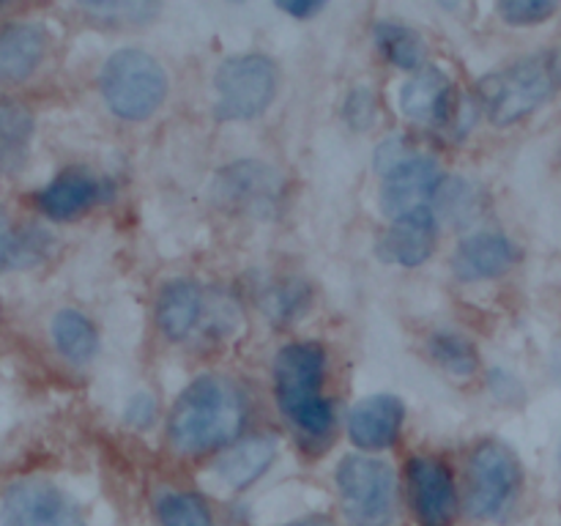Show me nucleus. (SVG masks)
Segmentation results:
<instances>
[{"mask_svg":"<svg viewBox=\"0 0 561 526\" xmlns=\"http://www.w3.org/2000/svg\"><path fill=\"white\" fill-rule=\"evenodd\" d=\"M203 316V294L192 279H173L157 301V323L170 340H184L195 332Z\"/></svg>","mask_w":561,"mask_h":526,"instance_id":"a211bd4d","label":"nucleus"},{"mask_svg":"<svg viewBox=\"0 0 561 526\" xmlns=\"http://www.w3.org/2000/svg\"><path fill=\"white\" fill-rule=\"evenodd\" d=\"M307 299V285L294 283V285H285L283 290H274V299L268 301V312H277V316L288 318L290 312H299L305 307Z\"/></svg>","mask_w":561,"mask_h":526,"instance_id":"cd10ccee","label":"nucleus"},{"mask_svg":"<svg viewBox=\"0 0 561 526\" xmlns=\"http://www.w3.org/2000/svg\"><path fill=\"white\" fill-rule=\"evenodd\" d=\"M524 482L518 458L502 442H482L469 458V513L474 518H496L515 502Z\"/></svg>","mask_w":561,"mask_h":526,"instance_id":"0eeeda50","label":"nucleus"},{"mask_svg":"<svg viewBox=\"0 0 561 526\" xmlns=\"http://www.w3.org/2000/svg\"><path fill=\"white\" fill-rule=\"evenodd\" d=\"M247 403L241 389L228 376L195 378L170 411L168 433L175 449L201 455L233 442L244 425Z\"/></svg>","mask_w":561,"mask_h":526,"instance_id":"f257e3e1","label":"nucleus"},{"mask_svg":"<svg viewBox=\"0 0 561 526\" xmlns=\"http://www.w3.org/2000/svg\"><path fill=\"white\" fill-rule=\"evenodd\" d=\"M411 502L425 526H447L455 513V480L453 471L436 458L409 460Z\"/></svg>","mask_w":561,"mask_h":526,"instance_id":"ddd939ff","label":"nucleus"},{"mask_svg":"<svg viewBox=\"0 0 561 526\" xmlns=\"http://www.w3.org/2000/svg\"><path fill=\"white\" fill-rule=\"evenodd\" d=\"M405 405L398 395H370L348 411V436L362 449H387L398 442Z\"/></svg>","mask_w":561,"mask_h":526,"instance_id":"4468645a","label":"nucleus"},{"mask_svg":"<svg viewBox=\"0 0 561 526\" xmlns=\"http://www.w3.org/2000/svg\"><path fill=\"white\" fill-rule=\"evenodd\" d=\"M557 11L553 0H507L499 5V14L513 25H535V22L548 20Z\"/></svg>","mask_w":561,"mask_h":526,"instance_id":"bb28decb","label":"nucleus"},{"mask_svg":"<svg viewBox=\"0 0 561 526\" xmlns=\"http://www.w3.org/2000/svg\"><path fill=\"white\" fill-rule=\"evenodd\" d=\"M327 354L318 343H290L274 359V392L283 414L307 436L332 427V403L321 395Z\"/></svg>","mask_w":561,"mask_h":526,"instance_id":"7ed1b4c3","label":"nucleus"},{"mask_svg":"<svg viewBox=\"0 0 561 526\" xmlns=\"http://www.w3.org/2000/svg\"><path fill=\"white\" fill-rule=\"evenodd\" d=\"M0 526H88L69 493L49 480H16L3 493Z\"/></svg>","mask_w":561,"mask_h":526,"instance_id":"6e6552de","label":"nucleus"},{"mask_svg":"<svg viewBox=\"0 0 561 526\" xmlns=\"http://www.w3.org/2000/svg\"><path fill=\"white\" fill-rule=\"evenodd\" d=\"M337 491L351 526H392L398 482L387 460L345 455L337 466Z\"/></svg>","mask_w":561,"mask_h":526,"instance_id":"39448f33","label":"nucleus"},{"mask_svg":"<svg viewBox=\"0 0 561 526\" xmlns=\"http://www.w3.org/2000/svg\"><path fill=\"white\" fill-rule=\"evenodd\" d=\"M153 416H157V400H153V395H135L129 400V405H126V422L135 427H148L153 422Z\"/></svg>","mask_w":561,"mask_h":526,"instance_id":"c85d7f7f","label":"nucleus"},{"mask_svg":"<svg viewBox=\"0 0 561 526\" xmlns=\"http://www.w3.org/2000/svg\"><path fill=\"white\" fill-rule=\"evenodd\" d=\"M561 88V49H540L507 69L482 77L477 85L482 110L496 126H513L557 96Z\"/></svg>","mask_w":561,"mask_h":526,"instance_id":"f03ea898","label":"nucleus"},{"mask_svg":"<svg viewBox=\"0 0 561 526\" xmlns=\"http://www.w3.org/2000/svg\"><path fill=\"white\" fill-rule=\"evenodd\" d=\"M47 53V33L36 22H9L0 27V82H22Z\"/></svg>","mask_w":561,"mask_h":526,"instance_id":"f3484780","label":"nucleus"},{"mask_svg":"<svg viewBox=\"0 0 561 526\" xmlns=\"http://www.w3.org/2000/svg\"><path fill=\"white\" fill-rule=\"evenodd\" d=\"M376 44L389 60H392L398 69L405 71H420L425 66V38L409 25H400V22H378L376 25Z\"/></svg>","mask_w":561,"mask_h":526,"instance_id":"4be33fe9","label":"nucleus"},{"mask_svg":"<svg viewBox=\"0 0 561 526\" xmlns=\"http://www.w3.org/2000/svg\"><path fill=\"white\" fill-rule=\"evenodd\" d=\"M285 526H334L332 521L323 518V515H310V518H299L294 524H285Z\"/></svg>","mask_w":561,"mask_h":526,"instance_id":"7c9ffc66","label":"nucleus"},{"mask_svg":"<svg viewBox=\"0 0 561 526\" xmlns=\"http://www.w3.org/2000/svg\"><path fill=\"white\" fill-rule=\"evenodd\" d=\"M49 250H53V236L42 228L0 233V272L36 266L49 255Z\"/></svg>","mask_w":561,"mask_h":526,"instance_id":"5701e85b","label":"nucleus"},{"mask_svg":"<svg viewBox=\"0 0 561 526\" xmlns=\"http://www.w3.org/2000/svg\"><path fill=\"white\" fill-rule=\"evenodd\" d=\"M449 104H453V80L438 66H422L400 91V110L414 124L442 126L449 118Z\"/></svg>","mask_w":561,"mask_h":526,"instance_id":"dca6fc26","label":"nucleus"},{"mask_svg":"<svg viewBox=\"0 0 561 526\" xmlns=\"http://www.w3.org/2000/svg\"><path fill=\"white\" fill-rule=\"evenodd\" d=\"M107 195V184L96 175H91L88 170H64L60 175H55L47 186L36 195V206L42 208L44 217L58 219V222H66V219L80 217L82 211L99 203Z\"/></svg>","mask_w":561,"mask_h":526,"instance_id":"2eb2a0df","label":"nucleus"},{"mask_svg":"<svg viewBox=\"0 0 561 526\" xmlns=\"http://www.w3.org/2000/svg\"><path fill=\"white\" fill-rule=\"evenodd\" d=\"M33 115L22 102L0 96V173H16L27 162Z\"/></svg>","mask_w":561,"mask_h":526,"instance_id":"6ab92c4d","label":"nucleus"},{"mask_svg":"<svg viewBox=\"0 0 561 526\" xmlns=\"http://www.w3.org/2000/svg\"><path fill=\"white\" fill-rule=\"evenodd\" d=\"M279 9L288 11L290 16H299V20H307V16H316L318 11L323 9L321 0H285V3H277Z\"/></svg>","mask_w":561,"mask_h":526,"instance_id":"c756f323","label":"nucleus"},{"mask_svg":"<svg viewBox=\"0 0 561 526\" xmlns=\"http://www.w3.org/2000/svg\"><path fill=\"white\" fill-rule=\"evenodd\" d=\"M274 455H277V444L272 438H247V442L236 444L228 453L219 455L217 471L230 488H247L272 466Z\"/></svg>","mask_w":561,"mask_h":526,"instance_id":"aec40b11","label":"nucleus"},{"mask_svg":"<svg viewBox=\"0 0 561 526\" xmlns=\"http://www.w3.org/2000/svg\"><path fill=\"white\" fill-rule=\"evenodd\" d=\"M436 236L438 228L431 208H414V211L400 214L389 222L381 241H378V255L387 263H398L405 268L422 266L433 255Z\"/></svg>","mask_w":561,"mask_h":526,"instance_id":"9b49d317","label":"nucleus"},{"mask_svg":"<svg viewBox=\"0 0 561 526\" xmlns=\"http://www.w3.org/2000/svg\"><path fill=\"white\" fill-rule=\"evenodd\" d=\"M157 510L162 526H214L211 513L197 493H164Z\"/></svg>","mask_w":561,"mask_h":526,"instance_id":"393cba45","label":"nucleus"},{"mask_svg":"<svg viewBox=\"0 0 561 526\" xmlns=\"http://www.w3.org/2000/svg\"><path fill=\"white\" fill-rule=\"evenodd\" d=\"M53 340L55 348L66 356L75 365H85L93 359V354L99 351V334L96 327L88 321L82 312L64 307V310L55 312L53 318Z\"/></svg>","mask_w":561,"mask_h":526,"instance_id":"412c9836","label":"nucleus"},{"mask_svg":"<svg viewBox=\"0 0 561 526\" xmlns=\"http://www.w3.org/2000/svg\"><path fill=\"white\" fill-rule=\"evenodd\" d=\"M343 118L348 121L351 129H356V132H365L376 124L378 102H376V93H373V88H354V91L345 96Z\"/></svg>","mask_w":561,"mask_h":526,"instance_id":"a878e982","label":"nucleus"},{"mask_svg":"<svg viewBox=\"0 0 561 526\" xmlns=\"http://www.w3.org/2000/svg\"><path fill=\"white\" fill-rule=\"evenodd\" d=\"M214 190H217V201L236 211L266 214L279 201L283 179L268 164L236 162L217 175Z\"/></svg>","mask_w":561,"mask_h":526,"instance_id":"9d476101","label":"nucleus"},{"mask_svg":"<svg viewBox=\"0 0 561 526\" xmlns=\"http://www.w3.org/2000/svg\"><path fill=\"white\" fill-rule=\"evenodd\" d=\"M520 252L504 233L496 230H482L469 236L453 252V272L463 283H480L507 274L518 263Z\"/></svg>","mask_w":561,"mask_h":526,"instance_id":"f8f14e48","label":"nucleus"},{"mask_svg":"<svg viewBox=\"0 0 561 526\" xmlns=\"http://www.w3.org/2000/svg\"><path fill=\"white\" fill-rule=\"evenodd\" d=\"M427 354L433 356V362L444 367L453 376H471L480 365L477 359V348L471 340H466L463 334L449 332V329H442V332H433L431 340H427Z\"/></svg>","mask_w":561,"mask_h":526,"instance_id":"b1692460","label":"nucleus"},{"mask_svg":"<svg viewBox=\"0 0 561 526\" xmlns=\"http://www.w3.org/2000/svg\"><path fill=\"white\" fill-rule=\"evenodd\" d=\"M99 88L107 107L118 118L146 121L168 99V75L151 53L124 47L104 60Z\"/></svg>","mask_w":561,"mask_h":526,"instance_id":"20e7f679","label":"nucleus"},{"mask_svg":"<svg viewBox=\"0 0 561 526\" xmlns=\"http://www.w3.org/2000/svg\"><path fill=\"white\" fill-rule=\"evenodd\" d=\"M219 121H250L266 113L277 93V66L268 55L247 53L225 60L214 75Z\"/></svg>","mask_w":561,"mask_h":526,"instance_id":"423d86ee","label":"nucleus"},{"mask_svg":"<svg viewBox=\"0 0 561 526\" xmlns=\"http://www.w3.org/2000/svg\"><path fill=\"white\" fill-rule=\"evenodd\" d=\"M444 186V173L433 157H409L383 173L381 208L389 217H400L414 208H425Z\"/></svg>","mask_w":561,"mask_h":526,"instance_id":"1a4fd4ad","label":"nucleus"}]
</instances>
